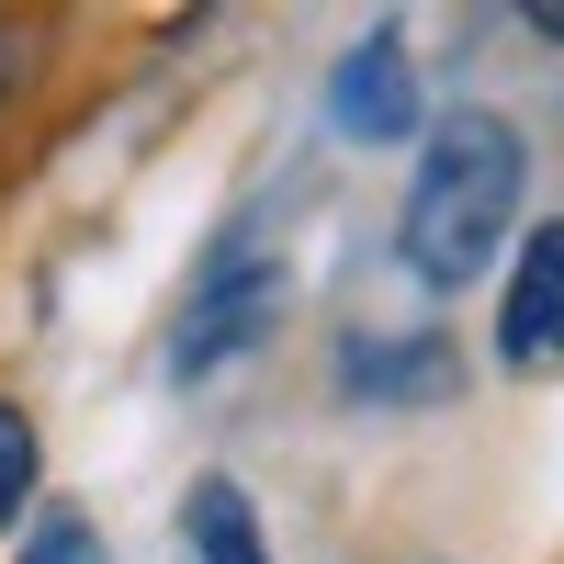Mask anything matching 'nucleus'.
Returning <instances> with one entry per match:
<instances>
[{
  "label": "nucleus",
  "mask_w": 564,
  "mask_h": 564,
  "mask_svg": "<svg viewBox=\"0 0 564 564\" xmlns=\"http://www.w3.org/2000/svg\"><path fill=\"white\" fill-rule=\"evenodd\" d=\"M520 193H531V148L520 124L463 102L417 135V181H406V215H395V260L430 282V294H463V282H486L508 226H520Z\"/></svg>",
  "instance_id": "obj_1"
},
{
  "label": "nucleus",
  "mask_w": 564,
  "mask_h": 564,
  "mask_svg": "<svg viewBox=\"0 0 564 564\" xmlns=\"http://www.w3.org/2000/svg\"><path fill=\"white\" fill-rule=\"evenodd\" d=\"M282 294H294V271L260 260L249 238H226V249L204 260V282H193V305H181V327H170V372H181V384H204V372H226L238 350H260L271 316H282Z\"/></svg>",
  "instance_id": "obj_2"
},
{
  "label": "nucleus",
  "mask_w": 564,
  "mask_h": 564,
  "mask_svg": "<svg viewBox=\"0 0 564 564\" xmlns=\"http://www.w3.org/2000/svg\"><path fill=\"white\" fill-rule=\"evenodd\" d=\"M327 135H350V148H406L417 135V68H406L395 23L339 45V68H327Z\"/></svg>",
  "instance_id": "obj_3"
},
{
  "label": "nucleus",
  "mask_w": 564,
  "mask_h": 564,
  "mask_svg": "<svg viewBox=\"0 0 564 564\" xmlns=\"http://www.w3.org/2000/svg\"><path fill=\"white\" fill-rule=\"evenodd\" d=\"M497 361L508 372H553L564 361V215L520 238V271L497 294Z\"/></svg>",
  "instance_id": "obj_4"
},
{
  "label": "nucleus",
  "mask_w": 564,
  "mask_h": 564,
  "mask_svg": "<svg viewBox=\"0 0 564 564\" xmlns=\"http://www.w3.org/2000/svg\"><path fill=\"white\" fill-rule=\"evenodd\" d=\"M339 384L372 406H441L463 384V361H452L441 327H417V339H339Z\"/></svg>",
  "instance_id": "obj_5"
},
{
  "label": "nucleus",
  "mask_w": 564,
  "mask_h": 564,
  "mask_svg": "<svg viewBox=\"0 0 564 564\" xmlns=\"http://www.w3.org/2000/svg\"><path fill=\"white\" fill-rule=\"evenodd\" d=\"M181 542H193V564H271L260 508H249L238 475H204V486H193V508H181Z\"/></svg>",
  "instance_id": "obj_6"
},
{
  "label": "nucleus",
  "mask_w": 564,
  "mask_h": 564,
  "mask_svg": "<svg viewBox=\"0 0 564 564\" xmlns=\"http://www.w3.org/2000/svg\"><path fill=\"white\" fill-rule=\"evenodd\" d=\"M34 497V417L0 395V531H12V508Z\"/></svg>",
  "instance_id": "obj_7"
},
{
  "label": "nucleus",
  "mask_w": 564,
  "mask_h": 564,
  "mask_svg": "<svg viewBox=\"0 0 564 564\" xmlns=\"http://www.w3.org/2000/svg\"><path fill=\"white\" fill-rule=\"evenodd\" d=\"M23 564H102V542H90L79 520H57V531H34V553Z\"/></svg>",
  "instance_id": "obj_8"
},
{
  "label": "nucleus",
  "mask_w": 564,
  "mask_h": 564,
  "mask_svg": "<svg viewBox=\"0 0 564 564\" xmlns=\"http://www.w3.org/2000/svg\"><path fill=\"white\" fill-rule=\"evenodd\" d=\"M531 34H542V45H564V0H531Z\"/></svg>",
  "instance_id": "obj_9"
},
{
  "label": "nucleus",
  "mask_w": 564,
  "mask_h": 564,
  "mask_svg": "<svg viewBox=\"0 0 564 564\" xmlns=\"http://www.w3.org/2000/svg\"><path fill=\"white\" fill-rule=\"evenodd\" d=\"M0 79H12V34H0Z\"/></svg>",
  "instance_id": "obj_10"
}]
</instances>
